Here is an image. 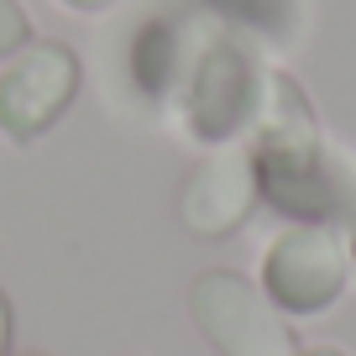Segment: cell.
Returning <instances> with one entry per match:
<instances>
[{"instance_id": "5b68a950", "label": "cell", "mask_w": 356, "mask_h": 356, "mask_svg": "<svg viewBox=\"0 0 356 356\" xmlns=\"http://www.w3.org/2000/svg\"><path fill=\"white\" fill-rule=\"evenodd\" d=\"M84 63L58 37H32L16 58L0 63V136L11 147H32L47 136L79 100Z\"/></svg>"}, {"instance_id": "7c38bea8", "label": "cell", "mask_w": 356, "mask_h": 356, "mask_svg": "<svg viewBox=\"0 0 356 356\" xmlns=\"http://www.w3.org/2000/svg\"><path fill=\"white\" fill-rule=\"evenodd\" d=\"M346 246H351V262H356V231H351V241H346Z\"/></svg>"}, {"instance_id": "6da1fadb", "label": "cell", "mask_w": 356, "mask_h": 356, "mask_svg": "<svg viewBox=\"0 0 356 356\" xmlns=\"http://www.w3.org/2000/svg\"><path fill=\"white\" fill-rule=\"evenodd\" d=\"M246 147L257 157L262 200L278 215L314 225H335L346 215L356 220V184L325 152L314 111L293 74H283V68L262 74V105H257V121L246 131Z\"/></svg>"}, {"instance_id": "3957f363", "label": "cell", "mask_w": 356, "mask_h": 356, "mask_svg": "<svg viewBox=\"0 0 356 356\" xmlns=\"http://www.w3.org/2000/svg\"><path fill=\"white\" fill-rule=\"evenodd\" d=\"M346 283H351V246L335 225L293 220L262 252V293L289 320H314L335 309Z\"/></svg>"}, {"instance_id": "277c9868", "label": "cell", "mask_w": 356, "mask_h": 356, "mask_svg": "<svg viewBox=\"0 0 356 356\" xmlns=\"http://www.w3.org/2000/svg\"><path fill=\"white\" fill-rule=\"evenodd\" d=\"M189 314L220 356H293L299 351L289 314L262 293V283H252L246 273H231V267H210V273L194 278Z\"/></svg>"}, {"instance_id": "30bf717a", "label": "cell", "mask_w": 356, "mask_h": 356, "mask_svg": "<svg viewBox=\"0 0 356 356\" xmlns=\"http://www.w3.org/2000/svg\"><path fill=\"white\" fill-rule=\"evenodd\" d=\"M0 356H11V299L0 293Z\"/></svg>"}, {"instance_id": "52a82bcc", "label": "cell", "mask_w": 356, "mask_h": 356, "mask_svg": "<svg viewBox=\"0 0 356 356\" xmlns=\"http://www.w3.org/2000/svg\"><path fill=\"white\" fill-rule=\"evenodd\" d=\"M215 22L225 26H246V32H267V37H283L293 22V6L289 0H204Z\"/></svg>"}, {"instance_id": "8992f818", "label": "cell", "mask_w": 356, "mask_h": 356, "mask_svg": "<svg viewBox=\"0 0 356 356\" xmlns=\"http://www.w3.org/2000/svg\"><path fill=\"white\" fill-rule=\"evenodd\" d=\"M262 204V184H257V157L246 142L210 147L200 163L189 168L184 189H178V220L204 241L236 236L252 210Z\"/></svg>"}, {"instance_id": "8fae6325", "label": "cell", "mask_w": 356, "mask_h": 356, "mask_svg": "<svg viewBox=\"0 0 356 356\" xmlns=\"http://www.w3.org/2000/svg\"><path fill=\"white\" fill-rule=\"evenodd\" d=\"M293 356H346V351H330V346H314V351H293Z\"/></svg>"}, {"instance_id": "4fadbf2b", "label": "cell", "mask_w": 356, "mask_h": 356, "mask_svg": "<svg viewBox=\"0 0 356 356\" xmlns=\"http://www.w3.org/2000/svg\"><path fill=\"white\" fill-rule=\"evenodd\" d=\"M11 356H42V351H11Z\"/></svg>"}, {"instance_id": "ba28073f", "label": "cell", "mask_w": 356, "mask_h": 356, "mask_svg": "<svg viewBox=\"0 0 356 356\" xmlns=\"http://www.w3.org/2000/svg\"><path fill=\"white\" fill-rule=\"evenodd\" d=\"M26 42H32V22H26L22 0H0V63L16 58Z\"/></svg>"}, {"instance_id": "9c48e42d", "label": "cell", "mask_w": 356, "mask_h": 356, "mask_svg": "<svg viewBox=\"0 0 356 356\" xmlns=\"http://www.w3.org/2000/svg\"><path fill=\"white\" fill-rule=\"evenodd\" d=\"M63 11H74V16H105V11H115L121 0H58Z\"/></svg>"}, {"instance_id": "7a4b0ae2", "label": "cell", "mask_w": 356, "mask_h": 356, "mask_svg": "<svg viewBox=\"0 0 356 356\" xmlns=\"http://www.w3.org/2000/svg\"><path fill=\"white\" fill-rule=\"evenodd\" d=\"M262 74L252 47L225 26H204L189 47V63L173 84L168 115L194 147H225L241 142L262 105Z\"/></svg>"}]
</instances>
